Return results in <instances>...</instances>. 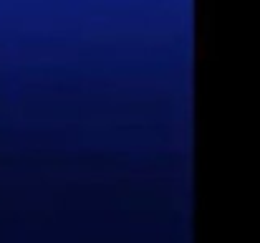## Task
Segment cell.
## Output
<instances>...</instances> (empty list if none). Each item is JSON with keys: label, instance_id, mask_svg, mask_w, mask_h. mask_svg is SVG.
I'll use <instances>...</instances> for the list:
<instances>
[]
</instances>
